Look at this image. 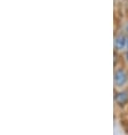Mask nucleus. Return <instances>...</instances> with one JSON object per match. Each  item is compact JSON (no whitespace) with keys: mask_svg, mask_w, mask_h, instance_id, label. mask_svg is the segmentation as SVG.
<instances>
[{"mask_svg":"<svg viewBox=\"0 0 128 135\" xmlns=\"http://www.w3.org/2000/svg\"><path fill=\"white\" fill-rule=\"evenodd\" d=\"M126 80H127V76L122 70H118V71L114 73V83H116V85H118V86L124 85V84L126 83Z\"/></svg>","mask_w":128,"mask_h":135,"instance_id":"nucleus-1","label":"nucleus"},{"mask_svg":"<svg viewBox=\"0 0 128 135\" xmlns=\"http://www.w3.org/2000/svg\"><path fill=\"white\" fill-rule=\"evenodd\" d=\"M114 46H116V48L117 49H125L127 47V40L125 37L122 36H119V37H117L116 38V41H114Z\"/></svg>","mask_w":128,"mask_h":135,"instance_id":"nucleus-2","label":"nucleus"},{"mask_svg":"<svg viewBox=\"0 0 128 135\" xmlns=\"http://www.w3.org/2000/svg\"><path fill=\"white\" fill-rule=\"evenodd\" d=\"M126 48L128 49V40H127V47H126Z\"/></svg>","mask_w":128,"mask_h":135,"instance_id":"nucleus-3","label":"nucleus"}]
</instances>
